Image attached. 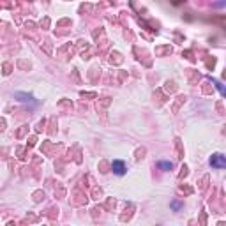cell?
<instances>
[{
  "instance_id": "6da1fadb",
  "label": "cell",
  "mask_w": 226,
  "mask_h": 226,
  "mask_svg": "<svg viewBox=\"0 0 226 226\" xmlns=\"http://www.w3.org/2000/svg\"><path fill=\"white\" fill-rule=\"evenodd\" d=\"M210 166L212 168H217V170H221V168H224L226 166V157L223 154H214L212 157H210Z\"/></svg>"
},
{
  "instance_id": "7a4b0ae2",
  "label": "cell",
  "mask_w": 226,
  "mask_h": 226,
  "mask_svg": "<svg viewBox=\"0 0 226 226\" xmlns=\"http://www.w3.org/2000/svg\"><path fill=\"white\" fill-rule=\"evenodd\" d=\"M111 170H113V173L124 175V173H125V163L120 161V159H117V161H113V163H111Z\"/></svg>"
},
{
  "instance_id": "3957f363",
  "label": "cell",
  "mask_w": 226,
  "mask_h": 226,
  "mask_svg": "<svg viewBox=\"0 0 226 226\" xmlns=\"http://www.w3.org/2000/svg\"><path fill=\"white\" fill-rule=\"evenodd\" d=\"M14 97H18V99L23 101V103H35V101H34V95L25 94V92H16V94H14Z\"/></svg>"
},
{
  "instance_id": "277c9868",
  "label": "cell",
  "mask_w": 226,
  "mask_h": 226,
  "mask_svg": "<svg viewBox=\"0 0 226 226\" xmlns=\"http://www.w3.org/2000/svg\"><path fill=\"white\" fill-rule=\"evenodd\" d=\"M159 168H161V170H165V171H168V170H171V168H173V165H171L170 161H161V163H159Z\"/></svg>"
},
{
  "instance_id": "5b68a950",
  "label": "cell",
  "mask_w": 226,
  "mask_h": 226,
  "mask_svg": "<svg viewBox=\"0 0 226 226\" xmlns=\"http://www.w3.org/2000/svg\"><path fill=\"white\" fill-rule=\"evenodd\" d=\"M210 81L214 83V85H216L217 88H219V92H221V94H223V95H224V88H223V85H221V83L217 81V80H214V78H210Z\"/></svg>"
},
{
  "instance_id": "8992f818",
  "label": "cell",
  "mask_w": 226,
  "mask_h": 226,
  "mask_svg": "<svg viewBox=\"0 0 226 226\" xmlns=\"http://www.w3.org/2000/svg\"><path fill=\"white\" fill-rule=\"evenodd\" d=\"M171 208H173V210H180V208H182V203H180V201H171Z\"/></svg>"
}]
</instances>
